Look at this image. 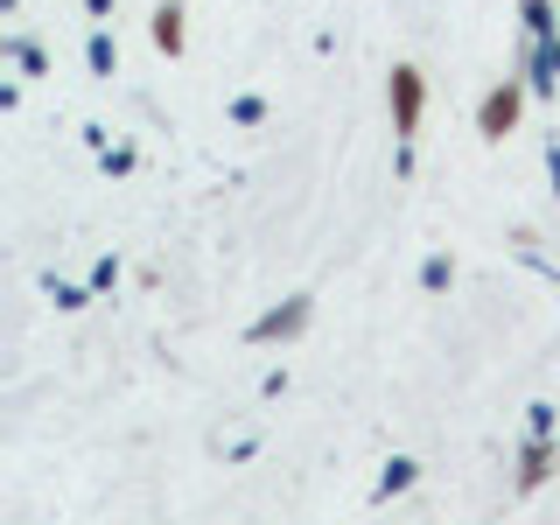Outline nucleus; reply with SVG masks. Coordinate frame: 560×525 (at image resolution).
<instances>
[{"mask_svg":"<svg viewBox=\"0 0 560 525\" xmlns=\"http://www.w3.org/2000/svg\"><path fill=\"white\" fill-rule=\"evenodd\" d=\"M518 119V84H498V92L483 98V133L490 140H504V127Z\"/></svg>","mask_w":560,"mask_h":525,"instance_id":"2","label":"nucleus"},{"mask_svg":"<svg viewBox=\"0 0 560 525\" xmlns=\"http://www.w3.org/2000/svg\"><path fill=\"white\" fill-rule=\"evenodd\" d=\"M420 98H428V92H420V70L399 63V70H393V127H399V133L420 127Z\"/></svg>","mask_w":560,"mask_h":525,"instance_id":"1","label":"nucleus"},{"mask_svg":"<svg viewBox=\"0 0 560 525\" xmlns=\"http://www.w3.org/2000/svg\"><path fill=\"white\" fill-rule=\"evenodd\" d=\"M154 43H162L168 57L183 49V22H175V8H162V14H154Z\"/></svg>","mask_w":560,"mask_h":525,"instance_id":"3","label":"nucleus"}]
</instances>
